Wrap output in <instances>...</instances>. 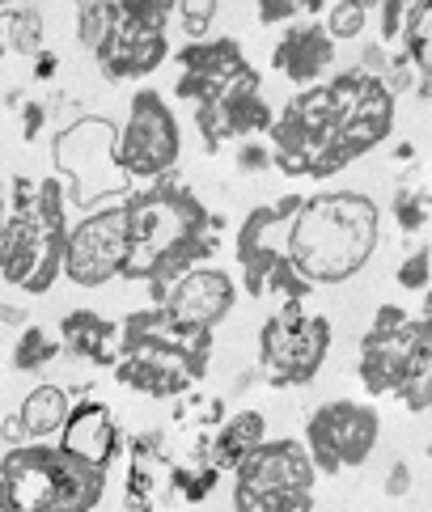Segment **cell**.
<instances>
[{
    "instance_id": "cell-13",
    "label": "cell",
    "mask_w": 432,
    "mask_h": 512,
    "mask_svg": "<svg viewBox=\"0 0 432 512\" xmlns=\"http://www.w3.org/2000/svg\"><path fill=\"white\" fill-rule=\"evenodd\" d=\"M382 436V419L369 402H352V398H335L305 419V457H310L314 474H344L369 462V453L377 449Z\"/></svg>"
},
{
    "instance_id": "cell-22",
    "label": "cell",
    "mask_w": 432,
    "mask_h": 512,
    "mask_svg": "<svg viewBox=\"0 0 432 512\" xmlns=\"http://www.w3.org/2000/svg\"><path fill=\"white\" fill-rule=\"evenodd\" d=\"M43 51V13L39 5L0 13V56H39Z\"/></svg>"
},
{
    "instance_id": "cell-20",
    "label": "cell",
    "mask_w": 432,
    "mask_h": 512,
    "mask_svg": "<svg viewBox=\"0 0 432 512\" xmlns=\"http://www.w3.org/2000/svg\"><path fill=\"white\" fill-rule=\"evenodd\" d=\"M72 411V402H68V390L60 386H39V390H30L26 402H22V411H17V428H22L26 436V445H43V436H56L64 428V419Z\"/></svg>"
},
{
    "instance_id": "cell-19",
    "label": "cell",
    "mask_w": 432,
    "mask_h": 512,
    "mask_svg": "<svg viewBox=\"0 0 432 512\" xmlns=\"http://www.w3.org/2000/svg\"><path fill=\"white\" fill-rule=\"evenodd\" d=\"M267 441V415L263 411H233L216 436L208 441V466L221 474V470H238L250 453Z\"/></svg>"
},
{
    "instance_id": "cell-30",
    "label": "cell",
    "mask_w": 432,
    "mask_h": 512,
    "mask_svg": "<svg viewBox=\"0 0 432 512\" xmlns=\"http://www.w3.org/2000/svg\"><path fill=\"white\" fill-rule=\"evenodd\" d=\"M382 43H399V26H403V5L399 0H386L382 9Z\"/></svg>"
},
{
    "instance_id": "cell-10",
    "label": "cell",
    "mask_w": 432,
    "mask_h": 512,
    "mask_svg": "<svg viewBox=\"0 0 432 512\" xmlns=\"http://www.w3.org/2000/svg\"><path fill=\"white\" fill-rule=\"evenodd\" d=\"M314 479L297 436L263 441L233 470V512H314Z\"/></svg>"
},
{
    "instance_id": "cell-17",
    "label": "cell",
    "mask_w": 432,
    "mask_h": 512,
    "mask_svg": "<svg viewBox=\"0 0 432 512\" xmlns=\"http://www.w3.org/2000/svg\"><path fill=\"white\" fill-rule=\"evenodd\" d=\"M272 64H276L280 77H288L293 85H314L322 72L335 64V43L327 39V30L318 22L288 26L284 39L272 51Z\"/></svg>"
},
{
    "instance_id": "cell-3",
    "label": "cell",
    "mask_w": 432,
    "mask_h": 512,
    "mask_svg": "<svg viewBox=\"0 0 432 512\" xmlns=\"http://www.w3.org/2000/svg\"><path fill=\"white\" fill-rule=\"evenodd\" d=\"M123 267L119 280H140L153 288V305L166 288L216 254L221 221L187 182L174 174L144 182L123 199Z\"/></svg>"
},
{
    "instance_id": "cell-7",
    "label": "cell",
    "mask_w": 432,
    "mask_h": 512,
    "mask_svg": "<svg viewBox=\"0 0 432 512\" xmlns=\"http://www.w3.org/2000/svg\"><path fill=\"white\" fill-rule=\"evenodd\" d=\"M356 377L373 398L399 394L407 411H428L432 402V322L411 318L403 305H377L373 326L360 335Z\"/></svg>"
},
{
    "instance_id": "cell-18",
    "label": "cell",
    "mask_w": 432,
    "mask_h": 512,
    "mask_svg": "<svg viewBox=\"0 0 432 512\" xmlns=\"http://www.w3.org/2000/svg\"><path fill=\"white\" fill-rule=\"evenodd\" d=\"M60 352L77 356V360H89V364H106L115 369L119 360V322L94 314V309H72L60 322Z\"/></svg>"
},
{
    "instance_id": "cell-31",
    "label": "cell",
    "mask_w": 432,
    "mask_h": 512,
    "mask_svg": "<svg viewBox=\"0 0 432 512\" xmlns=\"http://www.w3.org/2000/svg\"><path fill=\"white\" fill-rule=\"evenodd\" d=\"M43 119H47V111L39 102H26V111H22V140H34L43 132Z\"/></svg>"
},
{
    "instance_id": "cell-26",
    "label": "cell",
    "mask_w": 432,
    "mask_h": 512,
    "mask_svg": "<svg viewBox=\"0 0 432 512\" xmlns=\"http://www.w3.org/2000/svg\"><path fill=\"white\" fill-rule=\"evenodd\" d=\"M216 13H221V5H212V0H200V5H195V0H187V5H174L170 17H178V22H183V34H187L191 43H204Z\"/></svg>"
},
{
    "instance_id": "cell-34",
    "label": "cell",
    "mask_w": 432,
    "mask_h": 512,
    "mask_svg": "<svg viewBox=\"0 0 432 512\" xmlns=\"http://www.w3.org/2000/svg\"><path fill=\"white\" fill-rule=\"evenodd\" d=\"M0 225H5V182H0Z\"/></svg>"
},
{
    "instance_id": "cell-9",
    "label": "cell",
    "mask_w": 432,
    "mask_h": 512,
    "mask_svg": "<svg viewBox=\"0 0 432 512\" xmlns=\"http://www.w3.org/2000/svg\"><path fill=\"white\" fill-rule=\"evenodd\" d=\"M174 5H77V39L106 81H140L166 60Z\"/></svg>"
},
{
    "instance_id": "cell-21",
    "label": "cell",
    "mask_w": 432,
    "mask_h": 512,
    "mask_svg": "<svg viewBox=\"0 0 432 512\" xmlns=\"http://www.w3.org/2000/svg\"><path fill=\"white\" fill-rule=\"evenodd\" d=\"M432 5L416 0V5H403V26H399V51L411 64V72L420 77V98H428L432 85Z\"/></svg>"
},
{
    "instance_id": "cell-5",
    "label": "cell",
    "mask_w": 432,
    "mask_h": 512,
    "mask_svg": "<svg viewBox=\"0 0 432 512\" xmlns=\"http://www.w3.org/2000/svg\"><path fill=\"white\" fill-rule=\"evenodd\" d=\"M64 242L68 216L60 178H13V199H5V225H0V280L43 297L60 280Z\"/></svg>"
},
{
    "instance_id": "cell-16",
    "label": "cell",
    "mask_w": 432,
    "mask_h": 512,
    "mask_svg": "<svg viewBox=\"0 0 432 512\" xmlns=\"http://www.w3.org/2000/svg\"><path fill=\"white\" fill-rule=\"evenodd\" d=\"M119 424L106 402H72V411L60 428V449L68 457H77V462L94 466V470H111V462L119 457Z\"/></svg>"
},
{
    "instance_id": "cell-8",
    "label": "cell",
    "mask_w": 432,
    "mask_h": 512,
    "mask_svg": "<svg viewBox=\"0 0 432 512\" xmlns=\"http://www.w3.org/2000/svg\"><path fill=\"white\" fill-rule=\"evenodd\" d=\"M106 474L60 445H17L0 457V512H94Z\"/></svg>"
},
{
    "instance_id": "cell-32",
    "label": "cell",
    "mask_w": 432,
    "mask_h": 512,
    "mask_svg": "<svg viewBox=\"0 0 432 512\" xmlns=\"http://www.w3.org/2000/svg\"><path fill=\"white\" fill-rule=\"evenodd\" d=\"M0 322H5V326H22V331H26V309L0 301Z\"/></svg>"
},
{
    "instance_id": "cell-28",
    "label": "cell",
    "mask_w": 432,
    "mask_h": 512,
    "mask_svg": "<svg viewBox=\"0 0 432 512\" xmlns=\"http://www.w3.org/2000/svg\"><path fill=\"white\" fill-rule=\"evenodd\" d=\"M238 166H242L246 174H259V170L272 166V149H267L263 140H246L242 149H238Z\"/></svg>"
},
{
    "instance_id": "cell-12",
    "label": "cell",
    "mask_w": 432,
    "mask_h": 512,
    "mask_svg": "<svg viewBox=\"0 0 432 512\" xmlns=\"http://www.w3.org/2000/svg\"><path fill=\"white\" fill-rule=\"evenodd\" d=\"M178 153H183V136H178V119L170 111V102L157 89L132 94L128 123L115 136V170H123V178L157 182L174 174Z\"/></svg>"
},
{
    "instance_id": "cell-2",
    "label": "cell",
    "mask_w": 432,
    "mask_h": 512,
    "mask_svg": "<svg viewBox=\"0 0 432 512\" xmlns=\"http://www.w3.org/2000/svg\"><path fill=\"white\" fill-rule=\"evenodd\" d=\"M394 127V94L360 68L301 89L272 119V166L288 178H331L373 153Z\"/></svg>"
},
{
    "instance_id": "cell-27",
    "label": "cell",
    "mask_w": 432,
    "mask_h": 512,
    "mask_svg": "<svg viewBox=\"0 0 432 512\" xmlns=\"http://www.w3.org/2000/svg\"><path fill=\"white\" fill-rule=\"evenodd\" d=\"M432 254H428V246H420V250H411L407 254V263L394 271V280H399V288H407V292H428V280H432Z\"/></svg>"
},
{
    "instance_id": "cell-23",
    "label": "cell",
    "mask_w": 432,
    "mask_h": 512,
    "mask_svg": "<svg viewBox=\"0 0 432 512\" xmlns=\"http://www.w3.org/2000/svg\"><path fill=\"white\" fill-rule=\"evenodd\" d=\"M56 356H60V339L51 331H43V326H26L13 343V369L17 373H43Z\"/></svg>"
},
{
    "instance_id": "cell-14",
    "label": "cell",
    "mask_w": 432,
    "mask_h": 512,
    "mask_svg": "<svg viewBox=\"0 0 432 512\" xmlns=\"http://www.w3.org/2000/svg\"><path fill=\"white\" fill-rule=\"evenodd\" d=\"M233 305H238V284L229 280V271L195 267L187 276H178L153 309L183 335H212L233 314Z\"/></svg>"
},
{
    "instance_id": "cell-6",
    "label": "cell",
    "mask_w": 432,
    "mask_h": 512,
    "mask_svg": "<svg viewBox=\"0 0 432 512\" xmlns=\"http://www.w3.org/2000/svg\"><path fill=\"white\" fill-rule=\"evenodd\" d=\"M212 335H183L157 314L136 309L119 322L115 381L144 398H178L208 373Z\"/></svg>"
},
{
    "instance_id": "cell-25",
    "label": "cell",
    "mask_w": 432,
    "mask_h": 512,
    "mask_svg": "<svg viewBox=\"0 0 432 512\" xmlns=\"http://www.w3.org/2000/svg\"><path fill=\"white\" fill-rule=\"evenodd\" d=\"M322 13H327L322 30H327V39H331V43H339V39H356V34L365 30V22H369V5H365V0H335V5H327Z\"/></svg>"
},
{
    "instance_id": "cell-15",
    "label": "cell",
    "mask_w": 432,
    "mask_h": 512,
    "mask_svg": "<svg viewBox=\"0 0 432 512\" xmlns=\"http://www.w3.org/2000/svg\"><path fill=\"white\" fill-rule=\"evenodd\" d=\"M123 267V208L85 212L77 225L68 229L64 242V276L77 288H102L119 280Z\"/></svg>"
},
{
    "instance_id": "cell-4",
    "label": "cell",
    "mask_w": 432,
    "mask_h": 512,
    "mask_svg": "<svg viewBox=\"0 0 432 512\" xmlns=\"http://www.w3.org/2000/svg\"><path fill=\"white\" fill-rule=\"evenodd\" d=\"M178 81L174 94L195 111L208 153H221L229 140H246L272 127V106L263 98L259 68L246 60L238 39H204L178 51Z\"/></svg>"
},
{
    "instance_id": "cell-1",
    "label": "cell",
    "mask_w": 432,
    "mask_h": 512,
    "mask_svg": "<svg viewBox=\"0 0 432 512\" xmlns=\"http://www.w3.org/2000/svg\"><path fill=\"white\" fill-rule=\"evenodd\" d=\"M377 237L382 212L365 191L280 195L250 208L233 254L250 297L280 292L288 305H301L314 288L344 284L365 271Z\"/></svg>"
},
{
    "instance_id": "cell-29",
    "label": "cell",
    "mask_w": 432,
    "mask_h": 512,
    "mask_svg": "<svg viewBox=\"0 0 432 512\" xmlns=\"http://www.w3.org/2000/svg\"><path fill=\"white\" fill-rule=\"evenodd\" d=\"M407 491H411V466L407 462H390V470H386V496L399 500V496H407Z\"/></svg>"
},
{
    "instance_id": "cell-24",
    "label": "cell",
    "mask_w": 432,
    "mask_h": 512,
    "mask_svg": "<svg viewBox=\"0 0 432 512\" xmlns=\"http://www.w3.org/2000/svg\"><path fill=\"white\" fill-rule=\"evenodd\" d=\"M394 221H399L403 233H420L432 221V199H428V187L420 182V174L403 178L399 191H394Z\"/></svg>"
},
{
    "instance_id": "cell-11",
    "label": "cell",
    "mask_w": 432,
    "mask_h": 512,
    "mask_svg": "<svg viewBox=\"0 0 432 512\" xmlns=\"http://www.w3.org/2000/svg\"><path fill=\"white\" fill-rule=\"evenodd\" d=\"M331 318L288 305L259 326V373L272 386H310L331 356Z\"/></svg>"
},
{
    "instance_id": "cell-33",
    "label": "cell",
    "mask_w": 432,
    "mask_h": 512,
    "mask_svg": "<svg viewBox=\"0 0 432 512\" xmlns=\"http://www.w3.org/2000/svg\"><path fill=\"white\" fill-rule=\"evenodd\" d=\"M34 60H39V68H34V77H51V72H56V56H47V51H39V56H34Z\"/></svg>"
}]
</instances>
